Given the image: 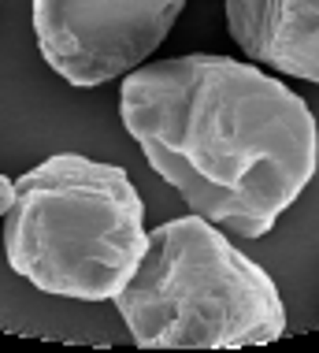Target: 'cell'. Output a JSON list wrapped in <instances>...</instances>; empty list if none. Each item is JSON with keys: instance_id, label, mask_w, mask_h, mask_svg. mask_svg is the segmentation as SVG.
<instances>
[{"instance_id": "obj_2", "label": "cell", "mask_w": 319, "mask_h": 353, "mask_svg": "<svg viewBox=\"0 0 319 353\" xmlns=\"http://www.w3.org/2000/svg\"><path fill=\"white\" fill-rule=\"evenodd\" d=\"M0 223L12 272L71 301H115L149 250L130 175L79 152H56L19 175Z\"/></svg>"}, {"instance_id": "obj_6", "label": "cell", "mask_w": 319, "mask_h": 353, "mask_svg": "<svg viewBox=\"0 0 319 353\" xmlns=\"http://www.w3.org/2000/svg\"><path fill=\"white\" fill-rule=\"evenodd\" d=\"M12 190H15V183L0 171V219H4V212L12 208Z\"/></svg>"}, {"instance_id": "obj_5", "label": "cell", "mask_w": 319, "mask_h": 353, "mask_svg": "<svg viewBox=\"0 0 319 353\" xmlns=\"http://www.w3.org/2000/svg\"><path fill=\"white\" fill-rule=\"evenodd\" d=\"M227 30L253 63L319 85V0H227Z\"/></svg>"}, {"instance_id": "obj_4", "label": "cell", "mask_w": 319, "mask_h": 353, "mask_svg": "<svg viewBox=\"0 0 319 353\" xmlns=\"http://www.w3.org/2000/svg\"><path fill=\"white\" fill-rule=\"evenodd\" d=\"M186 0H34L45 63L79 90L127 79L163 45Z\"/></svg>"}, {"instance_id": "obj_3", "label": "cell", "mask_w": 319, "mask_h": 353, "mask_svg": "<svg viewBox=\"0 0 319 353\" xmlns=\"http://www.w3.org/2000/svg\"><path fill=\"white\" fill-rule=\"evenodd\" d=\"M115 309L141 350H238L286 335L275 279L197 212L149 231Z\"/></svg>"}, {"instance_id": "obj_1", "label": "cell", "mask_w": 319, "mask_h": 353, "mask_svg": "<svg viewBox=\"0 0 319 353\" xmlns=\"http://www.w3.org/2000/svg\"><path fill=\"white\" fill-rule=\"evenodd\" d=\"M119 116L189 212L249 242L278 223L319 164V127L305 97L230 56L141 63L123 79Z\"/></svg>"}]
</instances>
